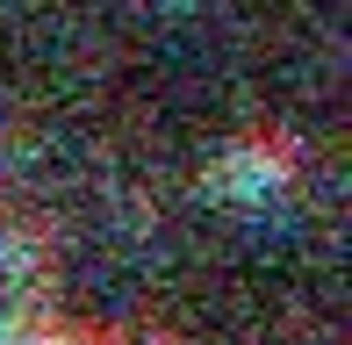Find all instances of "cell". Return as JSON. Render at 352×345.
<instances>
[{
  "instance_id": "6da1fadb",
  "label": "cell",
  "mask_w": 352,
  "mask_h": 345,
  "mask_svg": "<svg viewBox=\"0 0 352 345\" xmlns=\"http://www.w3.org/2000/svg\"><path fill=\"white\" fill-rule=\"evenodd\" d=\"M8 80H14V29L0 22V87H8Z\"/></svg>"
}]
</instances>
